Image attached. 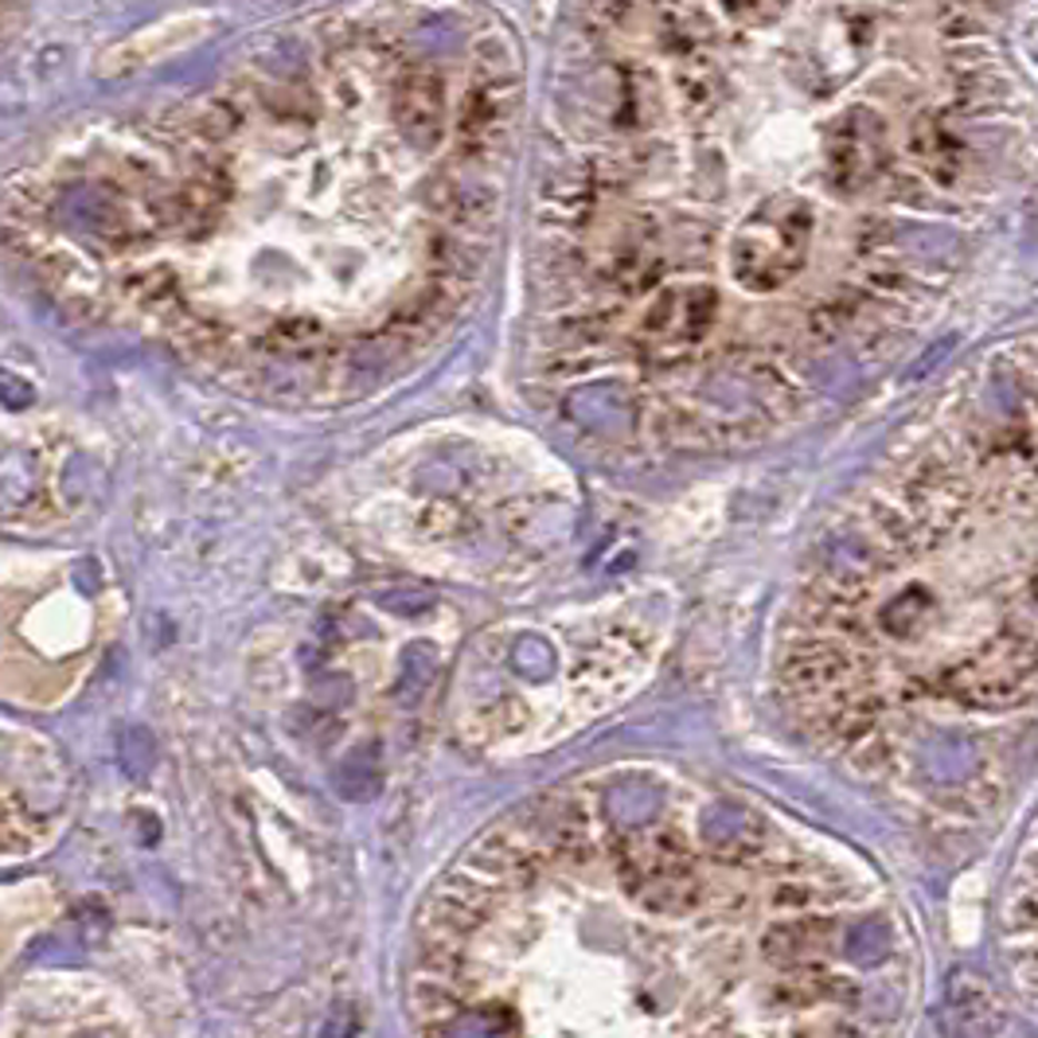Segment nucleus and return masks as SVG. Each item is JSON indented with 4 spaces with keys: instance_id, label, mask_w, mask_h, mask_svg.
<instances>
[{
    "instance_id": "1",
    "label": "nucleus",
    "mask_w": 1038,
    "mask_h": 1038,
    "mask_svg": "<svg viewBox=\"0 0 1038 1038\" xmlns=\"http://www.w3.org/2000/svg\"><path fill=\"white\" fill-rule=\"evenodd\" d=\"M816 216L797 196L766 200L735 234L730 247V273L750 293H777L808 262Z\"/></svg>"
},
{
    "instance_id": "2",
    "label": "nucleus",
    "mask_w": 1038,
    "mask_h": 1038,
    "mask_svg": "<svg viewBox=\"0 0 1038 1038\" xmlns=\"http://www.w3.org/2000/svg\"><path fill=\"white\" fill-rule=\"evenodd\" d=\"M890 160L887 126L867 106L844 110L824 133V168L839 192H862L882 177Z\"/></svg>"
},
{
    "instance_id": "3",
    "label": "nucleus",
    "mask_w": 1038,
    "mask_h": 1038,
    "mask_svg": "<svg viewBox=\"0 0 1038 1038\" xmlns=\"http://www.w3.org/2000/svg\"><path fill=\"white\" fill-rule=\"evenodd\" d=\"M715 309H719V297L703 281H691V286H671L663 289L652 301V309L645 312V348L663 360V356H679L687 348L707 340L715 325Z\"/></svg>"
},
{
    "instance_id": "4",
    "label": "nucleus",
    "mask_w": 1038,
    "mask_h": 1038,
    "mask_svg": "<svg viewBox=\"0 0 1038 1038\" xmlns=\"http://www.w3.org/2000/svg\"><path fill=\"white\" fill-rule=\"evenodd\" d=\"M395 118L418 149H433L446 129V90L433 71H410L395 90Z\"/></svg>"
},
{
    "instance_id": "5",
    "label": "nucleus",
    "mask_w": 1038,
    "mask_h": 1038,
    "mask_svg": "<svg viewBox=\"0 0 1038 1038\" xmlns=\"http://www.w3.org/2000/svg\"><path fill=\"white\" fill-rule=\"evenodd\" d=\"M79 1038H118V1035H110V1030H87V1035H79Z\"/></svg>"
}]
</instances>
